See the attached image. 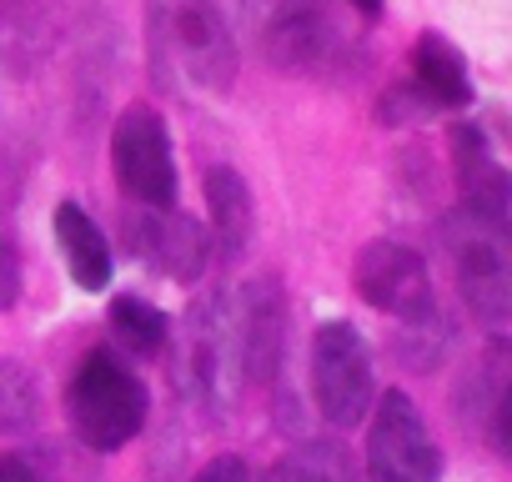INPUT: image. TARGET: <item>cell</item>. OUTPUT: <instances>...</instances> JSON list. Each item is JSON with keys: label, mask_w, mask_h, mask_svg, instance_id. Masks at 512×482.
Listing matches in <instances>:
<instances>
[{"label": "cell", "mask_w": 512, "mask_h": 482, "mask_svg": "<svg viewBox=\"0 0 512 482\" xmlns=\"http://www.w3.org/2000/svg\"><path fill=\"white\" fill-rule=\"evenodd\" d=\"M151 76L191 91H226L236 81V41L216 0H146Z\"/></svg>", "instance_id": "1"}, {"label": "cell", "mask_w": 512, "mask_h": 482, "mask_svg": "<svg viewBox=\"0 0 512 482\" xmlns=\"http://www.w3.org/2000/svg\"><path fill=\"white\" fill-rule=\"evenodd\" d=\"M442 252L467 312L487 327L512 322V216L452 206L442 216Z\"/></svg>", "instance_id": "2"}, {"label": "cell", "mask_w": 512, "mask_h": 482, "mask_svg": "<svg viewBox=\"0 0 512 482\" xmlns=\"http://www.w3.org/2000/svg\"><path fill=\"white\" fill-rule=\"evenodd\" d=\"M146 412H151V392L116 352H101V347L86 352L66 382L71 432L91 452H121L126 442H136V432L146 427Z\"/></svg>", "instance_id": "3"}, {"label": "cell", "mask_w": 512, "mask_h": 482, "mask_svg": "<svg viewBox=\"0 0 512 482\" xmlns=\"http://www.w3.org/2000/svg\"><path fill=\"white\" fill-rule=\"evenodd\" d=\"M181 387L186 397L201 407V417L221 422L236 397H241V347H236V312H231V292L216 287V292H201L191 307H186V322H181Z\"/></svg>", "instance_id": "4"}, {"label": "cell", "mask_w": 512, "mask_h": 482, "mask_svg": "<svg viewBox=\"0 0 512 482\" xmlns=\"http://www.w3.org/2000/svg\"><path fill=\"white\" fill-rule=\"evenodd\" d=\"M352 282H357L362 302L377 307L382 317H392L402 332L442 327L427 262H422L412 247H402V241H387V236H382V241H367V247L357 252Z\"/></svg>", "instance_id": "5"}, {"label": "cell", "mask_w": 512, "mask_h": 482, "mask_svg": "<svg viewBox=\"0 0 512 482\" xmlns=\"http://www.w3.org/2000/svg\"><path fill=\"white\" fill-rule=\"evenodd\" d=\"M312 397L332 427H357L362 417H372V402H377L372 347L352 322L317 327V337H312Z\"/></svg>", "instance_id": "6"}, {"label": "cell", "mask_w": 512, "mask_h": 482, "mask_svg": "<svg viewBox=\"0 0 512 482\" xmlns=\"http://www.w3.org/2000/svg\"><path fill=\"white\" fill-rule=\"evenodd\" d=\"M111 171L116 186L141 201L146 211H171L176 206V151H171V131L151 106H126L116 116L111 131Z\"/></svg>", "instance_id": "7"}, {"label": "cell", "mask_w": 512, "mask_h": 482, "mask_svg": "<svg viewBox=\"0 0 512 482\" xmlns=\"http://www.w3.org/2000/svg\"><path fill=\"white\" fill-rule=\"evenodd\" d=\"M442 452L407 392H382L367 427V482H437Z\"/></svg>", "instance_id": "8"}, {"label": "cell", "mask_w": 512, "mask_h": 482, "mask_svg": "<svg viewBox=\"0 0 512 482\" xmlns=\"http://www.w3.org/2000/svg\"><path fill=\"white\" fill-rule=\"evenodd\" d=\"M236 312V347H241V377L272 382L287 357V292L277 277H251L231 292Z\"/></svg>", "instance_id": "9"}, {"label": "cell", "mask_w": 512, "mask_h": 482, "mask_svg": "<svg viewBox=\"0 0 512 482\" xmlns=\"http://www.w3.org/2000/svg\"><path fill=\"white\" fill-rule=\"evenodd\" d=\"M136 257L171 282H201L211 267V231L186 211H146L131 221Z\"/></svg>", "instance_id": "10"}, {"label": "cell", "mask_w": 512, "mask_h": 482, "mask_svg": "<svg viewBox=\"0 0 512 482\" xmlns=\"http://www.w3.org/2000/svg\"><path fill=\"white\" fill-rule=\"evenodd\" d=\"M462 412L482 432V442L512 462V337H492L462 387Z\"/></svg>", "instance_id": "11"}, {"label": "cell", "mask_w": 512, "mask_h": 482, "mask_svg": "<svg viewBox=\"0 0 512 482\" xmlns=\"http://www.w3.org/2000/svg\"><path fill=\"white\" fill-rule=\"evenodd\" d=\"M337 46H342V36H337L332 16L317 6H287L267 26V56L282 71H322L337 56Z\"/></svg>", "instance_id": "12"}, {"label": "cell", "mask_w": 512, "mask_h": 482, "mask_svg": "<svg viewBox=\"0 0 512 482\" xmlns=\"http://www.w3.org/2000/svg\"><path fill=\"white\" fill-rule=\"evenodd\" d=\"M201 186H206V211H211V252H221L226 262H241L256 236V206H251L246 176L236 166H211Z\"/></svg>", "instance_id": "13"}, {"label": "cell", "mask_w": 512, "mask_h": 482, "mask_svg": "<svg viewBox=\"0 0 512 482\" xmlns=\"http://www.w3.org/2000/svg\"><path fill=\"white\" fill-rule=\"evenodd\" d=\"M56 247H61V262L81 292H101L111 282V241L91 221L86 206H76V201L56 206Z\"/></svg>", "instance_id": "14"}, {"label": "cell", "mask_w": 512, "mask_h": 482, "mask_svg": "<svg viewBox=\"0 0 512 482\" xmlns=\"http://www.w3.org/2000/svg\"><path fill=\"white\" fill-rule=\"evenodd\" d=\"M452 166H457L462 206L507 216V206H512V176L492 161V151H487V141H482L477 126H457L452 131Z\"/></svg>", "instance_id": "15"}, {"label": "cell", "mask_w": 512, "mask_h": 482, "mask_svg": "<svg viewBox=\"0 0 512 482\" xmlns=\"http://www.w3.org/2000/svg\"><path fill=\"white\" fill-rule=\"evenodd\" d=\"M412 91L427 101V106H467L472 101V81H467V66L462 56L442 41V36H422L417 51H412Z\"/></svg>", "instance_id": "16"}, {"label": "cell", "mask_w": 512, "mask_h": 482, "mask_svg": "<svg viewBox=\"0 0 512 482\" xmlns=\"http://www.w3.org/2000/svg\"><path fill=\"white\" fill-rule=\"evenodd\" d=\"M106 322H111V337H116V347H121L126 357H156V352H166V342H171L166 312L151 307L146 297H116L111 312H106Z\"/></svg>", "instance_id": "17"}, {"label": "cell", "mask_w": 512, "mask_h": 482, "mask_svg": "<svg viewBox=\"0 0 512 482\" xmlns=\"http://www.w3.org/2000/svg\"><path fill=\"white\" fill-rule=\"evenodd\" d=\"M41 422V377L21 362H0V437H26Z\"/></svg>", "instance_id": "18"}, {"label": "cell", "mask_w": 512, "mask_h": 482, "mask_svg": "<svg viewBox=\"0 0 512 482\" xmlns=\"http://www.w3.org/2000/svg\"><path fill=\"white\" fill-rule=\"evenodd\" d=\"M272 482H357V472L342 442H302L297 452L282 457Z\"/></svg>", "instance_id": "19"}, {"label": "cell", "mask_w": 512, "mask_h": 482, "mask_svg": "<svg viewBox=\"0 0 512 482\" xmlns=\"http://www.w3.org/2000/svg\"><path fill=\"white\" fill-rule=\"evenodd\" d=\"M21 282H26V267H21L16 236H0V312H11L21 302Z\"/></svg>", "instance_id": "20"}, {"label": "cell", "mask_w": 512, "mask_h": 482, "mask_svg": "<svg viewBox=\"0 0 512 482\" xmlns=\"http://www.w3.org/2000/svg\"><path fill=\"white\" fill-rule=\"evenodd\" d=\"M191 482H251V467H246V457H236V452H221V457H211Z\"/></svg>", "instance_id": "21"}, {"label": "cell", "mask_w": 512, "mask_h": 482, "mask_svg": "<svg viewBox=\"0 0 512 482\" xmlns=\"http://www.w3.org/2000/svg\"><path fill=\"white\" fill-rule=\"evenodd\" d=\"M0 482H36V472L21 457H0Z\"/></svg>", "instance_id": "22"}, {"label": "cell", "mask_w": 512, "mask_h": 482, "mask_svg": "<svg viewBox=\"0 0 512 482\" xmlns=\"http://www.w3.org/2000/svg\"><path fill=\"white\" fill-rule=\"evenodd\" d=\"M352 6H357L362 16H382V0H352Z\"/></svg>", "instance_id": "23"}]
</instances>
